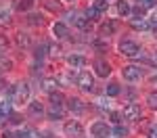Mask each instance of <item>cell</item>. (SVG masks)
Wrapping results in <instances>:
<instances>
[{
  "mask_svg": "<svg viewBox=\"0 0 157 138\" xmlns=\"http://www.w3.org/2000/svg\"><path fill=\"white\" fill-rule=\"evenodd\" d=\"M98 15H101V11H98V9H94V6H90V9L86 11V17H88V19H97Z\"/></svg>",
  "mask_w": 157,
  "mask_h": 138,
  "instance_id": "83f0119b",
  "label": "cell"
},
{
  "mask_svg": "<svg viewBox=\"0 0 157 138\" xmlns=\"http://www.w3.org/2000/svg\"><path fill=\"white\" fill-rule=\"evenodd\" d=\"M15 136H17V138H36V132H34L32 128H21Z\"/></svg>",
  "mask_w": 157,
  "mask_h": 138,
  "instance_id": "ac0fdd59",
  "label": "cell"
},
{
  "mask_svg": "<svg viewBox=\"0 0 157 138\" xmlns=\"http://www.w3.org/2000/svg\"><path fill=\"white\" fill-rule=\"evenodd\" d=\"M17 44H19L21 48H29V46H32V38H29V34L19 32V34H17Z\"/></svg>",
  "mask_w": 157,
  "mask_h": 138,
  "instance_id": "7c38bea8",
  "label": "cell"
},
{
  "mask_svg": "<svg viewBox=\"0 0 157 138\" xmlns=\"http://www.w3.org/2000/svg\"><path fill=\"white\" fill-rule=\"evenodd\" d=\"M63 100H65V96H63L61 92H50V105L61 107V105H63Z\"/></svg>",
  "mask_w": 157,
  "mask_h": 138,
  "instance_id": "44dd1931",
  "label": "cell"
},
{
  "mask_svg": "<svg viewBox=\"0 0 157 138\" xmlns=\"http://www.w3.org/2000/svg\"><path fill=\"white\" fill-rule=\"evenodd\" d=\"M29 115H32V117H36V119H40V117L44 115V107H42V103H40V100L29 103Z\"/></svg>",
  "mask_w": 157,
  "mask_h": 138,
  "instance_id": "8fae6325",
  "label": "cell"
},
{
  "mask_svg": "<svg viewBox=\"0 0 157 138\" xmlns=\"http://www.w3.org/2000/svg\"><path fill=\"white\" fill-rule=\"evenodd\" d=\"M67 63H69L71 67H84L86 59H84V57H80V54H71V57L67 59Z\"/></svg>",
  "mask_w": 157,
  "mask_h": 138,
  "instance_id": "2e32d148",
  "label": "cell"
},
{
  "mask_svg": "<svg viewBox=\"0 0 157 138\" xmlns=\"http://www.w3.org/2000/svg\"><path fill=\"white\" fill-rule=\"evenodd\" d=\"M113 134H115V136H128V130H126V128H124V125H117V128H115V130H113Z\"/></svg>",
  "mask_w": 157,
  "mask_h": 138,
  "instance_id": "4dcf8cb0",
  "label": "cell"
},
{
  "mask_svg": "<svg viewBox=\"0 0 157 138\" xmlns=\"http://www.w3.org/2000/svg\"><path fill=\"white\" fill-rule=\"evenodd\" d=\"M126 119H130V121H136V119H140V107L138 105H134V103H130V105H126L124 107V113H121Z\"/></svg>",
  "mask_w": 157,
  "mask_h": 138,
  "instance_id": "5b68a950",
  "label": "cell"
},
{
  "mask_svg": "<svg viewBox=\"0 0 157 138\" xmlns=\"http://www.w3.org/2000/svg\"><path fill=\"white\" fill-rule=\"evenodd\" d=\"M52 34H55L57 38H67V36H69V29H67V25H65V23H55Z\"/></svg>",
  "mask_w": 157,
  "mask_h": 138,
  "instance_id": "5bb4252c",
  "label": "cell"
},
{
  "mask_svg": "<svg viewBox=\"0 0 157 138\" xmlns=\"http://www.w3.org/2000/svg\"><path fill=\"white\" fill-rule=\"evenodd\" d=\"M11 67H13V63L9 61V59H6L2 52H0V71H9Z\"/></svg>",
  "mask_w": 157,
  "mask_h": 138,
  "instance_id": "cb8c5ba5",
  "label": "cell"
},
{
  "mask_svg": "<svg viewBox=\"0 0 157 138\" xmlns=\"http://www.w3.org/2000/svg\"><path fill=\"white\" fill-rule=\"evenodd\" d=\"M67 107H69V111H71V113H78V115L86 111V103L82 99H69V100H67Z\"/></svg>",
  "mask_w": 157,
  "mask_h": 138,
  "instance_id": "ba28073f",
  "label": "cell"
},
{
  "mask_svg": "<svg viewBox=\"0 0 157 138\" xmlns=\"http://www.w3.org/2000/svg\"><path fill=\"white\" fill-rule=\"evenodd\" d=\"M147 103H149L151 109H157V94H149L147 96Z\"/></svg>",
  "mask_w": 157,
  "mask_h": 138,
  "instance_id": "f1b7e54d",
  "label": "cell"
},
{
  "mask_svg": "<svg viewBox=\"0 0 157 138\" xmlns=\"http://www.w3.org/2000/svg\"><path fill=\"white\" fill-rule=\"evenodd\" d=\"M48 54H50V57H59V54H61V48L52 44V46H48Z\"/></svg>",
  "mask_w": 157,
  "mask_h": 138,
  "instance_id": "d590c367",
  "label": "cell"
},
{
  "mask_svg": "<svg viewBox=\"0 0 157 138\" xmlns=\"http://www.w3.org/2000/svg\"><path fill=\"white\" fill-rule=\"evenodd\" d=\"M0 113H2V115H9V113H11V103H2V105H0Z\"/></svg>",
  "mask_w": 157,
  "mask_h": 138,
  "instance_id": "e575fe53",
  "label": "cell"
},
{
  "mask_svg": "<svg viewBox=\"0 0 157 138\" xmlns=\"http://www.w3.org/2000/svg\"><path fill=\"white\" fill-rule=\"evenodd\" d=\"M90 134L94 138H107L109 136V128L107 124H103V121H97V124H92V128H90Z\"/></svg>",
  "mask_w": 157,
  "mask_h": 138,
  "instance_id": "8992f818",
  "label": "cell"
},
{
  "mask_svg": "<svg viewBox=\"0 0 157 138\" xmlns=\"http://www.w3.org/2000/svg\"><path fill=\"white\" fill-rule=\"evenodd\" d=\"M27 99H29V86H27V84H23V82L15 84V86H13V90H11V100H13V103L23 105Z\"/></svg>",
  "mask_w": 157,
  "mask_h": 138,
  "instance_id": "6da1fadb",
  "label": "cell"
},
{
  "mask_svg": "<svg viewBox=\"0 0 157 138\" xmlns=\"http://www.w3.org/2000/svg\"><path fill=\"white\" fill-rule=\"evenodd\" d=\"M32 4H34L32 0H21L17 6H19V11H29V6H32Z\"/></svg>",
  "mask_w": 157,
  "mask_h": 138,
  "instance_id": "f546056e",
  "label": "cell"
},
{
  "mask_svg": "<svg viewBox=\"0 0 157 138\" xmlns=\"http://www.w3.org/2000/svg\"><path fill=\"white\" fill-rule=\"evenodd\" d=\"M46 6H48L50 11H61V4L57 0H46Z\"/></svg>",
  "mask_w": 157,
  "mask_h": 138,
  "instance_id": "1f68e13d",
  "label": "cell"
},
{
  "mask_svg": "<svg viewBox=\"0 0 157 138\" xmlns=\"http://www.w3.org/2000/svg\"><path fill=\"white\" fill-rule=\"evenodd\" d=\"M132 27L134 29H149L151 23H149L147 19H132Z\"/></svg>",
  "mask_w": 157,
  "mask_h": 138,
  "instance_id": "ffe728a7",
  "label": "cell"
},
{
  "mask_svg": "<svg viewBox=\"0 0 157 138\" xmlns=\"http://www.w3.org/2000/svg\"><path fill=\"white\" fill-rule=\"evenodd\" d=\"M46 50H48V46H46V44H40V46H36V52H34V54H36L38 61H40L44 54H46Z\"/></svg>",
  "mask_w": 157,
  "mask_h": 138,
  "instance_id": "484cf974",
  "label": "cell"
},
{
  "mask_svg": "<svg viewBox=\"0 0 157 138\" xmlns=\"http://www.w3.org/2000/svg\"><path fill=\"white\" fill-rule=\"evenodd\" d=\"M120 92H121V88L117 86V84H109L107 90H105V94H107V96H117Z\"/></svg>",
  "mask_w": 157,
  "mask_h": 138,
  "instance_id": "603a6c76",
  "label": "cell"
},
{
  "mask_svg": "<svg viewBox=\"0 0 157 138\" xmlns=\"http://www.w3.org/2000/svg\"><path fill=\"white\" fill-rule=\"evenodd\" d=\"M132 15L136 17V19H143V15H145V9H143V6H136V9H132Z\"/></svg>",
  "mask_w": 157,
  "mask_h": 138,
  "instance_id": "836d02e7",
  "label": "cell"
},
{
  "mask_svg": "<svg viewBox=\"0 0 157 138\" xmlns=\"http://www.w3.org/2000/svg\"><path fill=\"white\" fill-rule=\"evenodd\" d=\"M153 63H155V65H157V52H155V54H153Z\"/></svg>",
  "mask_w": 157,
  "mask_h": 138,
  "instance_id": "7bdbcfd3",
  "label": "cell"
},
{
  "mask_svg": "<svg viewBox=\"0 0 157 138\" xmlns=\"http://www.w3.org/2000/svg\"><path fill=\"white\" fill-rule=\"evenodd\" d=\"M107 0H97V4H94V9H98V11L103 13V11H107Z\"/></svg>",
  "mask_w": 157,
  "mask_h": 138,
  "instance_id": "d6a6232c",
  "label": "cell"
},
{
  "mask_svg": "<svg viewBox=\"0 0 157 138\" xmlns=\"http://www.w3.org/2000/svg\"><path fill=\"white\" fill-rule=\"evenodd\" d=\"M120 52L124 57H130V59H136V57H140V46L132 42V40H124L120 44Z\"/></svg>",
  "mask_w": 157,
  "mask_h": 138,
  "instance_id": "7a4b0ae2",
  "label": "cell"
},
{
  "mask_svg": "<svg viewBox=\"0 0 157 138\" xmlns=\"http://www.w3.org/2000/svg\"><path fill=\"white\" fill-rule=\"evenodd\" d=\"M92 44H94L97 48H101V50H103V48H107V38H103V36H101V38H97V40H94Z\"/></svg>",
  "mask_w": 157,
  "mask_h": 138,
  "instance_id": "4316f807",
  "label": "cell"
},
{
  "mask_svg": "<svg viewBox=\"0 0 157 138\" xmlns=\"http://www.w3.org/2000/svg\"><path fill=\"white\" fill-rule=\"evenodd\" d=\"M117 13L126 17V15H132V9H130V4H128L126 0H120V2H117Z\"/></svg>",
  "mask_w": 157,
  "mask_h": 138,
  "instance_id": "e0dca14e",
  "label": "cell"
},
{
  "mask_svg": "<svg viewBox=\"0 0 157 138\" xmlns=\"http://www.w3.org/2000/svg\"><path fill=\"white\" fill-rule=\"evenodd\" d=\"M57 86H59V82H57L55 77L42 80V90H46V92H57Z\"/></svg>",
  "mask_w": 157,
  "mask_h": 138,
  "instance_id": "4fadbf2b",
  "label": "cell"
},
{
  "mask_svg": "<svg viewBox=\"0 0 157 138\" xmlns=\"http://www.w3.org/2000/svg\"><path fill=\"white\" fill-rule=\"evenodd\" d=\"M109 117H111V121H115V124H120V113H111V115H109Z\"/></svg>",
  "mask_w": 157,
  "mask_h": 138,
  "instance_id": "f35d334b",
  "label": "cell"
},
{
  "mask_svg": "<svg viewBox=\"0 0 157 138\" xmlns=\"http://www.w3.org/2000/svg\"><path fill=\"white\" fill-rule=\"evenodd\" d=\"M11 21V11L6 6H0V23H9Z\"/></svg>",
  "mask_w": 157,
  "mask_h": 138,
  "instance_id": "7402d4cb",
  "label": "cell"
},
{
  "mask_svg": "<svg viewBox=\"0 0 157 138\" xmlns=\"http://www.w3.org/2000/svg\"><path fill=\"white\" fill-rule=\"evenodd\" d=\"M48 117L50 119H61V117H63V109L57 107V105H52V107L48 109Z\"/></svg>",
  "mask_w": 157,
  "mask_h": 138,
  "instance_id": "d6986e66",
  "label": "cell"
},
{
  "mask_svg": "<svg viewBox=\"0 0 157 138\" xmlns=\"http://www.w3.org/2000/svg\"><path fill=\"white\" fill-rule=\"evenodd\" d=\"M94 69H97V75H101V77H107L111 73V65L107 61H103V59L94 61Z\"/></svg>",
  "mask_w": 157,
  "mask_h": 138,
  "instance_id": "9c48e42d",
  "label": "cell"
},
{
  "mask_svg": "<svg viewBox=\"0 0 157 138\" xmlns=\"http://www.w3.org/2000/svg\"><path fill=\"white\" fill-rule=\"evenodd\" d=\"M75 82H78V86L82 88V90H86V92H92V90H94V77L88 73V71H82V73L75 77Z\"/></svg>",
  "mask_w": 157,
  "mask_h": 138,
  "instance_id": "3957f363",
  "label": "cell"
},
{
  "mask_svg": "<svg viewBox=\"0 0 157 138\" xmlns=\"http://www.w3.org/2000/svg\"><path fill=\"white\" fill-rule=\"evenodd\" d=\"M11 121H13V124H19V121H21V117H19V115H11Z\"/></svg>",
  "mask_w": 157,
  "mask_h": 138,
  "instance_id": "60d3db41",
  "label": "cell"
},
{
  "mask_svg": "<svg viewBox=\"0 0 157 138\" xmlns=\"http://www.w3.org/2000/svg\"><path fill=\"white\" fill-rule=\"evenodd\" d=\"M0 138H15V134H11V132L6 130V132H2V136H0Z\"/></svg>",
  "mask_w": 157,
  "mask_h": 138,
  "instance_id": "ab89813d",
  "label": "cell"
},
{
  "mask_svg": "<svg viewBox=\"0 0 157 138\" xmlns=\"http://www.w3.org/2000/svg\"><path fill=\"white\" fill-rule=\"evenodd\" d=\"M65 134L67 136H84V128L78 121H69V124H65Z\"/></svg>",
  "mask_w": 157,
  "mask_h": 138,
  "instance_id": "52a82bcc",
  "label": "cell"
},
{
  "mask_svg": "<svg viewBox=\"0 0 157 138\" xmlns=\"http://www.w3.org/2000/svg\"><path fill=\"white\" fill-rule=\"evenodd\" d=\"M73 23L78 25L80 29H88V17H86V13H75V19H73Z\"/></svg>",
  "mask_w": 157,
  "mask_h": 138,
  "instance_id": "9a60e30c",
  "label": "cell"
},
{
  "mask_svg": "<svg viewBox=\"0 0 157 138\" xmlns=\"http://www.w3.org/2000/svg\"><path fill=\"white\" fill-rule=\"evenodd\" d=\"M115 29H117V23H115V21H107V23L101 25V36H103V38L113 36V34H115Z\"/></svg>",
  "mask_w": 157,
  "mask_h": 138,
  "instance_id": "30bf717a",
  "label": "cell"
},
{
  "mask_svg": "<svg viewBox=\"0 0 157 138\" xmlns=\"http://www.w3.org/2000/svg\"><path fill=\"white\" fill-rule=\"evenodd\" d=\"M29 23H32V25H42V23H44V19H42V15L32 13V15H29Z\"/></svg>",
  "mask_w": 157,
  "mask_h": 138,
  "instance_id": "d4e9b609",
  "label": "cell"
},
{
  "mask_svg": "<svg viewBox=\"0 0 157 138\" xmlns=\"http://www.w3.org/2000/svg\"><path fill=\"white\" fill-rule=\"evenodd\" d=\"M149 138H157V124H153L149 128Z\"/></svg>",
  "mask_w": 157,
  "mask_h": 138,
  "instance_id": "74e56055",
  "label": "cell"
},
{
  "mask_svg": "<svg viewBox=\"0 0 157 138\" xmlns=\"http://www.w3.org/2000/svg\"><path fill=\"white\" fill-rule=\"evenodd\" d=\"M151 19H153V25L157 23V9H155V13H153V17H151Z\"/></svg>",
  "mask_w": 157,
  "mask_h": 138,
  "instance_id": "b9f144b4",
  "label": "cell"
},
{
  "mask_svg": "<svg viewBox=\"0 0 157 138\" xmlns=\"http://www.w3.org/2000/svg\"><path fill=\"white\" fill-rule=\"evenodd\" d=\"M157 0H140V6L143 9H151V6H155Z\"/></svg>",
  "mask_w": 157,
  "mask_h": 138,
  "instance_id": "8d00e7d4",
  "label": "cell"
},
{
  "mask_svg": "<svg viewBox=\"0 0 157 138\" xmlns=\"http://www.w3.org/2000/svg\"><path fill=\"white\" fill-rule=\"evenodd\" d=\"M121 75H124V80H128V82H136V80L143 77V69L136 67V65H128V67L121 69Z\"/></svg>",
  "mask_w": 157,
  "mask_h": 138,
  "instance_id": "277c9868",
  "label": "cell"
}]
</instances>
